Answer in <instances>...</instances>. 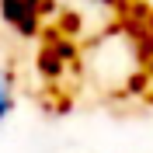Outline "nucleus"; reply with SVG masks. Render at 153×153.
<instances>
[{"label": "nucleus", "mask_w": 153, "mask_h": 153, "mask_svg": "<svg viewBox=\"0 0 153 153\" xmlns=\"http://www.w3.org/2000/svg\"><path fill=\"white\" fill-rule=\"evenodd\" d=\"M0 18L7 21L21 38H35L42 31V14L28 0H0Z\"/></svg>", "instance_id": "f257e3e1"}, {"label": "nucleus", "mask_w": 153, "mask_h": 153, "mask_svg": "<svg viewBox=\"0 0 153 153\" xmlns=\"http://www.w3.org/2000/svg\"><path fill=\"white\" fill-rule=\"evenodd\" d=\"M73 59H76L73 45H70L66 38L52 35L45 45H42V52H38V73L45 76V80H59V76H63V70H66Z\"/></svg>", "instance_id": "f03ea898"}, {"label": "nucleus", "mask_w": 153, "mask_h": 153, "mask_svg": "<svg viewBox=\"0 0 153 153\" xmlns=\"http://www.w3.org/2000/svg\"><path fill=\"white\" fill-rule=\"evenodd\" d=\"M10 108H14V84L7 70H0V122L10 115Z\"/></svg>", "instance_id": "7ed1b4c3"}, {"label": "nucleus", "mask_w": 153, "mask_h": 153, "mask_svg": "<svg viewBox=\"0 0 153 153\" xmlns=\"http://www.w3.org/2000/svg\"><path fill=\"white\" fill-rule=\"evenodd\" d=\"M31 7H38V14H52V10H56V4H52V0H28Z\"/></svg>", "instance_id": "20e7f679"}, {"label": "nucleus", "mask_w": 153, "mask_h": 153, "mask_svg": "<svg viewBox=\"0 0 153 153\" xmlns=\"http://www.w3.org/2000/svg\"><path fill=\"white\" fill-rule=\"evenodd\" d=\"M94 4H105V7H108V4H115V0H94Z\"/></svg>", "instance_id": "39448f33"}]
</instances>
